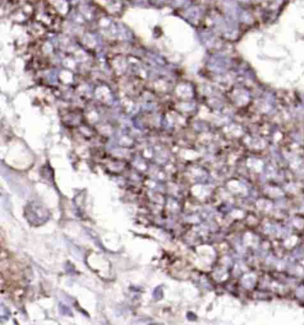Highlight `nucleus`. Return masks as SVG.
<instances>
[{
  "label": "nucleus",
  "mask_w": 304,
  "mask_h": 325,
  "mask_svg": "<svg viewBox=\"0 0 304 325\" xmlns=\"http://www.w3.org/2000/svg\"><path fill=\"white\" fill-rule=\"evenodd\" d=\"M25 217L31 225L39 226L49 219V212L43 205L31 202L28 204L25 208Z\"/></svg>",
  "instance_id": "obj_1"
}]
</instances>
